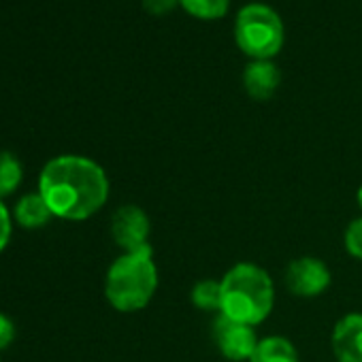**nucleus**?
<instances>
[{
	"label": "nucleus",
	"mask_w": 362,
	"mask_h": 362,
	"mask_svg": "<svg viewBox=\"0 0 362 362\" xmlns=\"http://www.w3.org/2000/svg\"><path fill=\"white\" fill-rule=\"evenodd\" d=\"M39 194L56 218L88 220L109 199V179L100 164L83 156H58L39 177Z\"/></svg>",
	"instance_id": "nucleus-1"
},
{
	"label": "nucleus",
	"mask_w": 362,
	"mask_h": 362,
	"mask_svg": "<svg viewBox=\"0 0 362 362\" xmlns=\"http://www.w3.org/2000/svg\"><path fill=\"white\" fill-rule=\"evenodd\" d=\"M275 305V288L271 275L254 264L239 262L222 277V311L226 317L258 326Z\"/></svg>",
	"instance_id": "nucleus-2"
},
{
	"label": "nucleus",
	"mask_w": 362,
	"mask_h": 362,
	"mask_svg": "<svg viewBox=\"0 0 362 362\" xmlns=\"http://www.w3.org/2000/svg\"><path fill=\"white\" fill-rule=\"evenodd\" d=\"M158 290V269L153 250L122 254L107 271L105 296L122 313L141 311Z\"/></svg>",
	"instance_id": "nucleus-3"
},
{
	"label": "nucleus",
	"mask_w": 362,
	"mask_h": 362,
	"mask_svg": "<svg viewBox=\"0 0 362 362\" xmlns=\"http://www.w3.org/2000/svg\"><path fill=\"white\" fill-rule=\"evenodd\" d=\"M284 22L279 13L262 3L245 5L235 20L237 47L252 60H271L284 47Z\"/></svg>",
	"instance_id": "nucleus-4"
},
{
	"label": "nucleus",
	"mask_w": 362,
	"mask_h": 362,
	"mask_svg": "<svg viewBox=\"0 0 362 362\" xmlns=\"http://www.w3.org/2000/svg\"><path fill=\"white\" fill-rule=\"evenodd\" d=\"M214 341L220 354L230 362H241V360L250 362L260 339L256 337L254 326L220 313L214 322Z\"/></svg>",
	"instance_id": "nucleus-5"
},
{
	"label": "nucleus",
	"mask_w": 362,
	"mask_h": 362,
	"mask_svg": "<svg viewBox=\"0 0 362 362\" xmlns=\"http://www.w3.org/2000/svg\"><path fill=\"white\" fill-rule=\"evenodd\" d=\"M149 235H151V224H149L147 214L141 207L124 205L113 214L111 237L124 250V254L151 250Z\"/></svg>",
	"instance_id": "nucleus-6"
},
{
	"label": "nucleus",
	"mask_w": 362,
	"mask_h": 362,
	"mask_svg": "<svg viewBox=\"0 0 362 362\" xmlns=\"http://www.w3.org/2000/svg\"><path fill=\"white\" fill-rule=\"evenodd\" d=\"M286 288L300 298H315L330 286V269L313 256H300L286 269Z\"/></svg>",
	"instance_id": "nucleus-7"
},
{
	"label": "nucleus",
	"mask_w": 362,
	"mask_h": 362,
	"mask_svg": "<svg viewBox=\"0 0 362 362\" xmlns=\"http://www.w3.org/2000/svg\"><path fill=\"white\" fill-rule=\"evenodd\" d=\"M337 362H362V313L343 315L332 330Z\"/></svg>",
	"instance_id": "nucleus-8"
},
{
	"label": "nucleus",
	"mask_w": 362,
	"mask_h": 362,
	"mask_svg": "<svg viewBox=\"0 0 362 362\" xmlns=\"http://www.w3.org/2000/svg\"><path fill=\"white\" fill-rule=\"evenodd\" d=\"M281 83V71L271 60H252L243 71V88L254 100H269Z\"/></svg>",
	"instance_id": "nucleus-9"
},
{
	"label": "nucleus",
	"mask_w": 362,
	"mask_h": 362,
	"mask_svg": "<svg viewBox=\"0 0 362 362\" xmlns=\"http://www.w3.org/2000/svg\"><path fill=\"white\" fill-rule=\"evenodd\" d=\"M250 362H300V358L290 339L275 334L258 341Z\"/></svg>",
	"instance_id": "nucleus-10"
},
{
	"label": "nucleus",
	"mask_w": 362,
	"mask_h": 362,
	"mask_svg": "<svg viewBox=\"0 0 362 362\" xmlns=\"http://www.w3.org/2000/svg\"><path fill=\"white\" fill-rule=\"evenodd\" d=\"M52 218L54 214L39 192L22 197L20 203L16 205V220L24 228H43Z\"/></svg>",
	"instance_id": "nucleus-11"
},
{
	"label": "nucleus",
	"mask_w": 362,
	"mask_h": 362,
	"mask_svg": "<svg viewBox=\"0 0 362 362\" xmlns=\"http://www.w3.org/2000/svg\"><path fill=\"white\" fill-rule=\"evenodd\" d=\"M22 175L20 160L11 151H0V201L20 188Z\"/></svg>",
	"instance_id": "nucleus-12"
},
{
	"label": "nucleus",
	"mask_w": 362,
	"mask_h": 362,
	"mask_svg": "<svg viewBox=\"0 0 362 362\" xmlns=\"http://www.w3.org/2000/svg\"><path fill=\"white\" fill-rule=\"evenodd\" d=\"M192 303L203 311H222V281L201 279L192 288Z\"/></svg>",
	"instance_id": "nucleus-13"
},
{
	"label": "nucleus",
	"mask_w": 362,
	"mask_h": 362,
	"mask_svg": "<svg viewBox=\"0 0 362 362\" xmlns=\"http://www.w3.org/2000/svg\"><path fill=\"white\" fill-rule=\"evenodd\" d=\"M179 7L199 20H220L226 16L230 0H179Z\"/></svg>",
	"instance_id": "nucleus-14"
},
{
	"label": "nucleus",
	"mask_w": 362,
	"mask_h": 362,
	"mask_svg": "<svg viewBox=\"0 0 362 362\" xmlns=\"http://www.w3.org/2000/svg\"><path fill=\"white\" fill-rule=\"evenodd\" d=\"M343 243L351 258L362 260V218H356L349 222V226L345 228V235H343Z\"/></svg>",
	"instance_id": "nucleus-15"
},
{
	"label": "nucleus",
	"mask_w": 362,
	"mask_h": 362,
	"mask_svg": "<svg viewBox=\"0 0 362 362\" xmlns=\"http://www.w3.org/2000/svg\"><path fill=\"white\" fill-rule=\"evenodd\" d=\"M175 7H179V0H143V9L149 16H168Z\"/></svg>",
	"instance_id": "nucleus-16"
},
{
	"label": "nucleus",
	"mask_w": 362,
	"mask_h": 362,
	"mask_svg": "<svg viewBox=\"0 0 362 362\" xmlns=\"http://www.w3.org/2000/svg\"><path fill=\"white\" fill-rule=\"evenodd\" d=\"M9 241H11V216L5 203L0 201V252L7 247Z\"/></svg>",
	"instance_id": "nucleus-17"
},
{
	"label": "nucleus",
	"mask_w": 362,
	"mask_h": 362,
	"mask_svg": "<svg viewBox=\"0 0 362 362\" xmlns=\"http://www.w3.org/2000/svg\"><path fill=\"white\" fill-rule=\"evenodd\" d=\"M13 339H16V326H13V322L7 315L0 313V349L9 347L13 343Z\"/></svg>",
	"instance_id": "nucleus-18"
},
{
	"label": "nucleus",
	"mask_w": 362,
	"mask_h": 362,
	"mask_svg": "<svg viewBox=\"0 0 362 362\" xmlns=\"http://www.w3.org/2000/svg\"><path fill=\"white\" fill-rule=\"evenodd\" d=\"M356 201H358V207L362 209V186H360L358 192H356Z\"/></svg>",
	"instance_id": "nucleus-19"
}]
</instances>
